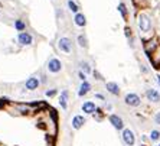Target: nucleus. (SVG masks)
Wrapping results in <instances>:
<instances>
[{
  "instance_id": "1",
  "label": "nucleus",
  "mask_w": 160,
  "mask_h": 146,
  "mask_svg": "<svg viewBox=\"0 0 160 146\" xmlns=\"http://www.w3.org/2000/svg\"><path fill=\"white\" fill-rule=\"evenodd\" d=\"M136 25H137L138 34L142 36L143 41L154 36V30H153V16L149 10L140 9L136 15Z\"/></svg>"
},
{
  "instance_id": "2",
  "label": "nucleus",
  "mask_w": 160,
  "mask_h": 146,
  "mask_svg": "<svg viewBox=\"0 0 160 146\" xmlns=\"http://www.w3.org/2000/svg\"><path fill=\"white\" fill-rule=\"evenodd\" d=\"M56 48H58L59 52L65 54V55H72L74 54V42H72L71 38L61 36L56 41Z\"/></svg>"
},
{
  "instance_id": "3",
  "label": "nucleus",
  "mask_w": 160,
  "mask_h": 146,
  "mask_svg": "<svg viewBox=\"0 0 160 146\" xmlns=\"http://www.w3.org/2000/svg\"><path fill=\"white\" fill-rule=\"evenodd\" d=\"M16 44H18L20 48H29L35 44V38L33 35L25 30V32H19L18 34V38H16Z\"/></svg>"
},
{
  "instance_id": "4",
  "label": "nucleus",
  "mask_w": 160,
  "mask_h": 146,
  "mask_svg": "<svg viewBox=\"0 0 160 146\" xmlns=\"http://www.w3.org/2000/svg\"><path fill=\"white\" fill-rule=\"evenodd\" d=\"M159 45H160V39L154 35V36H152V38H149V39L143 41V51H144V54L147 56H150L157 49V46Z\"/></svg>"
},
{
  "instance_id": "5",
  "label": "nucleus",
  "mask_w": 160,
  "mask_h": 146,
  "mask_svg": "<svg viewBox=\"0 0 160 146\" xmlns=\"http://www.w3.org/2000/svg\"><path fill=\"white\" fill-rule=\"evenodd\" d=\"M63 70V64L62 61L59 58H56V56H52V58H49L48 62H46V71L49 74H59L61 71Z\"/></svg>"
},
{
  "instance_id": "6",
  "label": "nucleus",
  "mask_w": 160,
  "mask_h": 146,
  "mask_svg": "<svg viewBox=\"0 0 160 146\" xmlns=\"http://www.w3.org/2000/svg\"><path fill=\"white\" fill-rule=\"evenodd\" d=\"M124 104L131 109H137L142 106V97L137 93H127L124 96Z\"/></svg>"
},
{
  "instance_id": "7",
  "label": "nucleus",
  "mask_w": 160,
  "mask_h": 146,
  "mask_svg": "<svg viewBox=\"0 0 160 146\" xmlns=\"http://www.w3.org/2000/svg\"><path fill=\"white\" fill-rule=\"evenodd\" d=\"M144 97L147 98V101L152 103V104H159L160 103V91L156 90V88H153V87H149V88H146V91H144Z\"/></svg>"
},
{
  "instance_id": "8",
  "label": "nucleus",
  "mask_w": 160,
  "mask_h": 146,
  "mask_svg": "<svg viewBox=\"0 0 160 146\" xmlns=\"http://www.w3.org/2000/svg\"><path fill=\"white\" fill-rule=\"evenodd\" d=\"M121 139H123V142L126 146H134L136 145V135H134V132L128 128H124L121 130Z\"/></svg>"
},
{
  "instance_id": "9",
  "label": "nucleus",
  "mask_w": 160,
  "mask_h": 146,
  "mask_svg": "<svg viewBox=\"0 0 160 146\" xmlns=\"http://www.w3.org/2000/svg\"><path fill=\"white\" fill-rule=\"evenodd\" d=\"M41 86H42L41 78L36 77V75H32V77H29V78L25 81V88H26L28 91H36Z\"/></svg>"
},
{
  "instance_id": "10",
  "label": "nucleus",
  "mask_w": 160,
  "mask_h": 146,
  "mask_svg": "<svg viewBox=\"0 0 160 146\" xmlns=\"http://www.w3.org/2000/svg\"><path fill=\"white\" fill-rule=\"evenodd\" d=\"M108 122L111 123V126L116 130H123L124 129V120L121 116H118V114H116V113H111L110 116H108Z\"/></svg>"
},
{
  "instance_id": "11",
  "label": "nucleus",
  "mask_w": 160,
  "mask_h": 146,
  "mask_svg": "<svg viewBox=\"0 0 160 146\" xmlns=\"http://www.w3.org/2000/svg\"><path fill=\"white\" fill-rule=\"evenodd\" d=\"M105 90H107V93L114 96V97H118L121 94V88H120L118 82L116 81H105Z\"/></svg>"
},
{
  "instance_id": "12",
  "label": "nucleus",
  "mask_w": 160,
  "mask_h": 146,
  "mask_svg": "<svg viewBox=\"0 0 160 146\" xmlns=\"http://www.w3.org/2000/svg\"><path fill=\"white\" fill-rule=\"evenodd\" d=\"M97 107L98 106L94 103V101L91 100H87L82 103L81 106V110L84 112V114H88V116H91V114H95V112H97Z\"/></svg>"
},
{
  "instance_id": "13",
  "label": "nucleus",
  "mask_w": 160,
  "mask_h": 146,
  "mask_svg": "<svg viewBox=\"0 0 160 146\" xmlns=\"http://www.w3.org/2000/svg\"><path fill=\"white\" fill-rule=\"evenodd\" d=\"M91 90H92V84L87 80V81H81V84H79V88H78V97H85V96H88L89 93H91Z\"/></svg>"
},
{
  "instance_id": "14",
  "label": "nucleus",
  "mask_w": 160,
  "mask_h": 146,
  "mask_svg": "<svg viewBox=\"0 0 160 146\" xmlns=\"http://www.w3.org/2000/svg\"><path fill=\"white\" fill-rule=\"evenodd\" d=\"M12 106L15 107L16 114H29L32 110V106L29 104H23V103H12Z\"/></svg>"
},
{
  "instance_id": "15",
  "label": "nucleus",
  "mask_w": 160,
  "mask_h": 146,
  "mask_svg": "<svg viewBox=\"0 0 160 146\" xmlns=\"http://www.w3.org/2000/svg\"><path fill=\"white\" fill-rule=\"evenodd\" d=\"M59 106L62 110H68V101H69V90L68 88H63L59 93Z\"/></svg>"
},
{
  "instance_id": "16",
  "label": "nucleus",
  "mask_w": 160,
  "mask_h": 146,
  "mask_svg": "<svg viewBox=\"0 0 160 146\" xmlns=\"http://www.w3.org/2000/svg\"><path fill=\"white\" fill-rule=\"evenodd\" d=\"M72 20H74V25L77 28H85L87 26V16L84 15L82 12L75 13L74 18H72Z\"/></svg>"
},
{
  "instance_id": "17",
  "label": "nucleus",
  "mask_w": 160,
  "mask_h": 146,
  "mask_svg": "<svg viewBox=\"0 0 160 146\" xmlns=\"http://www.w3.org/2000/svg\"><path fill=\"white\" fill-rule=\"evenodd\" d=\"M87 123L85 117L82 116V114H77V116L72 117V122H71V126L72 129H75V130H79V129L84 126V124Z\"/></svg>"
},
{
  "instance_id": "18",
  "label": "nucleus",
  "mask_w": 160,
  "mask_h": 146,
  "mask_svg": "<svg viewBox=\"0 0 160 146\" xmlns=\"http://www.w3.org/2000/svg\"><path fill=\"white\" fill-rule=\"evenodd\" d=\"M117 12L120 13V16L123 18V20H128V16H130V10H128V8H127V4L124 3V2H120L118 4H117Z\"/></svg>"
},
{
  "instance_id": "19",
  "label": "nucleus",
  "mask_w": 160,
  "mask_h": 146,
  "mask_svg": "<svg viewBox=\"0 0 160 146\" xmlns=\"http://www.w3.org/2000/svg\"><path fill=\"white\" fill-rule=\"evenodd\" d=\"M147 58H149L150 64H152L153 67L159 68V67H160V45L157 46V49H156V51H154V52H153L150 56H147Z\"/></svg>"
},
{
  "instance_id": "20",
  "label": "nucleus",
  "mask_w": 160,
  "mask_h": 146,
  "mask_svg": "<svg viewBox=\"0 0 160 146\" xmlns=\"http://www.w3.org/2000/svg\"><path fill=\"white\" fill-rule=\"evenodd\" d=\"M77 44H78L79 48H82V49H88L89 44H88V38H87V35L79 34L78 36H77Z\"/></svg>"
},
{
  "instance_id": "21",
  "label": "nucleus",
  "mask_w": 160,
  "mask_h": 146,
  "mask_svg": "<svg viewBox=\"0 0 160 146\" xmlns=\"http://www.w3.org/2000/svg\"><path fill=\"white\" fill-rule=\"evenodd\" d=\"M13 28H15V30H18V34H19V32H25L28 25L23 19H16L15 22H13Z\"/></svg>"
},
{
  "instance_id": "22",
  "label": "nucleus",
  "mask_w": 160,
  "mask_h": 146,
  "mask_svg": "<svg viewBox=\"0 0 160 146\" xmlns=\"http://www.w3.org/2000/svg\"><path fill=\"white\" fill-rule=\"evenodd\" d=\"M67 8H68V10L71 12L72 15H75V13H78V12L81 10L79 4L77 3L75 0H67Z\"/></svg>"
},
{
  "instance_id": "23",
  "label": "nucleus",
  "mask_w": 160,
  "mask_h": 146,
  "mask_svg": "<svg viewBox=\"0 0 160 146\" xmlns=\"http://www.w3.org/2000/svg\"><path fill=\"white\" fill-rule=\"evenodd\" d=\"M78 64H79V70H81V71H84L87 75H88V74H91V72H92V67L89 65V62H88V61H85V60H81V61H79V62H78Z\"/></svg>"
},
{
  "instance_id": "24",
  "label": "nucleus",
  "mask_w": 160,
  "mask_h": 146,
  "mask_svg": "<svg viewBox=\"0 0 160 146\" xmlns=\"http://www.w3.org/2000/svg\"><path fill=\"white\" fill-rule=\"evenodd\" d=\"M149 139H150V142H159L160 140V130L159 129H153V130L150 132Z\"/></svg>"
},
{
  "instance_id": "25",
  "label": "nucleus",
  "mask_w": 160,
  "mask_h": 146,
  "mask_svg": "<svg viewBox=\"0 0 160 146\" xmlns=\"http://www.w3.org/2000/svg\"><path fill=\"white\" fill-rule=\"evenodd\" d=\"M45 96H46L48 98H52V97H55V96H58V90H56V88L46 90V91H45Z\"/></svg>"
},
{
  "instance_id": "26",
  "label": "nucleus",
  "mask_w": 160,
  "mask_h": 146,
  "mask_svg": "<svg viewBox=\"0 0 160 146\" xmlns=\"http://www.w3.org/2000/svg\"><path fill=\"white\" fill-rule=\"evenodd\" d=\"M124 34H126V38H127V41L130 39V38H133V29H131L128 25H126V28H124Z\"/></svg>"
},
{
  "instance_id": "27",
  "label": "nucleus",
  "mask_w": 160,
  "mask_h": 146,
  "mask_svg": "<svg viewBox=\"0 0 160 146\" xmlns=\"http://www.w3.org/2000/svg\"><path fill=\"white\" fill-rule=\"evenodd\" d=\"M92 75H94V80H97V81H104L105 82V80H104V77L100 74V72L97 71V70H92Z\"/></svg>"
},
{
  "instance_id": "28",
  "label": "nucleus",
  "mask_w": 160,
  "mask_h": 146,
  "mask_svg": "<svg viewBox=\"0 0 160 146\" xmlns=\"http://www.w3.org/2000/svg\"><path fill=\"white\" fill-rule=\"evenodd\" d=\"M140 72H142V74H149L150 72V68L147 67V65H144V64H140Z\"/></svg>"
},
{
  "instance_id": "29",
  "label": "nucleus",
  "mask_w": 160,
  "mask_h": 146,
  "mask_svg": "<svg viewBox=\"0 0 160 146\" xmlns=\"http://www.w3.org/2000/svg\"><path fill=\"white\" fill-rule=\"evenodd\" d=\"M78 78H79V81H87V74L84 71H81V70H79V71H78Z\"/></svg>"
},
{
  "instance_id": "30",
  "label": "nucleus",
  "mask_w": 160,
  "mask_h": 146,
  "mask_svg": "<svg viewBox=\"0 0 160 146\" xmlns=\"http://www.w3.org/2000/svg\"><path fill=\"white\" fill-rule=\"evenodd\" d=\"M153 122H154L156 124H159V126H160V112L154 113V116H153Z\"/></svg>"
},
{
  "instance_id": "31",
  "label": "nucleus",
  "mask_w": 160,
  "mask_h": 146,
  "mask_svg": "<svg viewBox=\"0 0 160 146\" xmlns=\"http://www.w3.org/2000/svg\"><path fill=\"white\" fill-rule=\"evenodd\" d=\"M94 98H97V100H101V101H105V100H107L104 94H101V93H95V94H94Z\"/></svg>"
},
{
  "instance_id": "32",
  "label": "nucleus",
  "mask_w": 160,
  "mask_h": 146,
  "mask_svg": "<svg viewBox=\"0 0 160 146\" xmlns=\"http://www.w3.org/2000/svg\"><path fill=\"white\" fill-rule=\"evenodd\" d=\"M39 78H41V84H43V86L48 82V77H46L45 74H41V75H39Z\"/></svg>"
},
{
  "instance_id": "33",
  "label": "nucleus",
  "mask_w": 160,
  "mask_h": 146,
  "mask_svg": "<svg viewBox=\"0 0 160 146\" xmlns=\"http://www.w3.org/2000/svg\"><path fill=\"white\" fill-rule=\"evenodd\" d=\"M105 110H112V104H111V103H107V104H105Z\"/></svg>"
},
{
  "instance_id": "34",
  "label": "nucleus",
  "mask_w": 160,
  "mask_h": 146,
  "mask_svg": "<svg viewBox=\"0 0 160 146\" xmlns=\"http://www.w3.org/2000/svg\"><path fill=\"white\" fill-rule=\"evenodd\" d=\"M156 80H157V84H159V88H160V74L156 75Z\"/></svg>"
},
{
  "instance_id": "35",
  "label": "nucleus",
  "mask_w": 160,
  "mask_h": 146,
  "mask_svg": "<svg viewBox=\"0 0 160 146\" xmlns=\"http://www.w3.org/2000/svg\"><path fill=\"white\" fill-rule=\"evenodd\" d=\"M157 146H160V142H159V145H157Z\"/></svg>"
},
{
  "instance_id": "36",
  "label": "nucleus",
  "mask_w": 160,
  "mask_h": 146,
  "mask_svg": "<svg viewBox=\"0 0 160 146\" xmlns=\"http://www.w3.org/2000/svg\"><path fill=\"white\" fill-rule=\"evenodd\" d=\"M52 2H55V0H52Z\"/></svg>"
},
{
  "instance_id": "37",
  "label": "nucleus",
  "mask_w": 160,
  "mask_h": 146,
  "mask_svg": "<svg viewBox=\"0 0 160 146\" xmlns=\"http://www.w3.org/2000/svg\"><path fill=\"white\" fill-rule=\"evenodd\" d=\"M159 70H160V67H159Z\"/></svg>"
}]
</instances>
